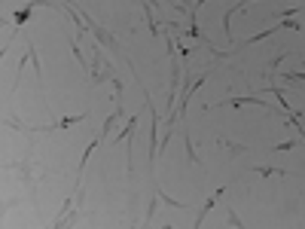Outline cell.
Segmentation results:
<instances>
[{"instance_id": "9c48e42d", "label": "cell", "mask_w": 305, "mask_h": 229, "mask_svg": "<svg viewBox=\"0 0 305 229\" xmlns=\"http://www.w3.org/2000/svg\"><path fill=\"white\" fill-rule=\"evenodd\" d=\"M293 147H296V140H281V144L272 147V150H275V153H284V150H293Z\"/></svg>"}, {"instance_id": "6da1fadb", "label": "cell", "mask_w": 305, "mask_h": 229, "mask_svg": "<svg viewBox=\"0 0 305 229\" xmlns=\"http://www.w3.org/2000/svg\"><path fill=\"white\" fill-rule=\"evenodd\" d=\"M88 113H77V116H61L58 122H49V126H40L37 132H58V129H70V126H77V122H86Z\"/></svg>"}, {"instance_id": "5b68a950", "label": "cell", "mask_w": 305, "mask_h": 229, "mask_svg": "<svg viewBox=\"0 0 305 229\" xmlns=\"http://www.w3.org/2000/svg\"><path fill=\"white\" fill-rule=\"evenodd\" d=\"M156 196H159V199H162V202H165L168 208H186V202H174L171 196H165V192H162V186H159V189H156Z\"/></svg>"}, {"instance_id": "4fadbf2b", "label": "cell", "mask_w": 305, "mask_h": 229, "mask_svg": "<svg viewBox=\"0 0 305 229\" xmlns=\"http://www.w3.org/2000/svg\"><path fill=\"white\" fill-rule=\"evenodd\" d=\"M293 126H299V135H302V137H305V122H302V119H299V122H293Z\"/></svg>"}, {"instance_id": "7c38bea8", "label": "cell", "mask_w": 305, "mask_h": 229, "mask_svg": "<svg viewBox=\"0 0 305 229\" xmlns=\"http://www.w3.org/2000/svg\"><path fill=\"white\" fill-rule=\"evenodd\" d=\"M226 220H229L232 226H241V220H238V214H235V211H232V208H229V214H226Z\"/></svg>"}, {"instance_id": "8fae6325", "label": "cell", "mask_w": 305, "mask_h": 229, "mask_svg": "<svg viewBox=\"0 0 305 229\" xmlns=\"http://www.w3.org/2000/svg\"><path fill=\"white\" fill-rule=\"evenodd\" d=\"M223 147H229V153H232V156H238V153H244V147H241V144H229V140H223Z\"/></svg>"}, {"instance_id": "30bf717a", "label": "cell", "mask_w": 305, "mask_h": 229, "mask_svg": "<svg viewBox=\"0 0 305 229\" xmlns=\"http://www.w3.org/2000/svg\"><path fill=\"white\" fill-rule=\"evenodd\" d=\"M28 15H31V6H28V9H22V12H15V25H25V22H28Z\"/></svg>"}, {"instance_id": "8992f818", "label": "cell", "mask_w": 305, "mask_h": 229, "mask_svg": "<svg viewBox=\"0 0 305 229\" xmlns=\"http://www.w3.org/2000/svg\"><path fill=\"white\" fill-rule=\"evenodd\" d=\"M260 178H272V174H287L284 168H272V165H262V168H254Z\"/></svg>"}, {"instance_id": "52a82bcc", "label": "cell", "mask_w": 305, "mask_h": 229, "mask_svg": "<svg viewBox=\"0 0 305 229\" xmlns=\"http://www.w3.org/2000/svg\"><path fill=\"white\" fill-rule=\"evenodd\" d=\"M281 77L290 83H305V70H293V74H281Z\"/></svg>"}, {"instance_id": "3957f363", "label": "cell", "mask_w": 305, "mask_h": 229, "mask_svg": "<svg viewBox=\"0 0 305 229\" xmlns=\"http://www.w3.org/2000/svg\"><path fill=\"white\" fill-rule=\"evenodd\" d=\"M220 196H223V189H217V192H214V196H211V199H208V202H205V208H202V211H199V217H195V226H202V220H205V217H208V211H211V208H214V205H217V199H220Z\"/></svg>"}, {"instance_id": "277c9868", "label": "cell", "mask_w": 305, "mask_h": 229, "mask_svg": "<svg viewBox=\"0 0 305 229\" xmlns=\"http://www.w3.org/2000/svg\"><path fill=\"white\" fill-rule=\"evenodd\" d=\"M183 147H186L189 162H192V165H199V153H195V147H192V137H189V132H183Z\"/></svg>"}, {"instance_id": "ba28073f", "label": "cell", "mask_w": 305, "mask_h": 229, "mask_svg": "<svg viewBox=\"0 0 305 229\" xmlns=\"http://www.w3.org/2000/svg\"><path fill=\"white\" fill-rule=\"evenodd\" d=\"M302 9H305V6H290V9H284V12H275L272 19H281V15L287 19V15H296V12H302Z\"/></svg>"}, {"instance_id": "7a4b0ae2", "label": "cell", "mask_w": 305, "mask_h": 229, "mask_svg": "<svg viewBox=\"0 0 305 229\" xmlns=\"http://www.w3.org/2000/svg\"><path fill=\"white\" fill-rule=\"evenodd\" d=\"M101 140H104V137H95L92 144L86 147V153H83V159H80V168H77V183H80V178H83V171H86V165H88V159H92V153H95V147L101 144Z\"/></svg>"}]
</instances>
